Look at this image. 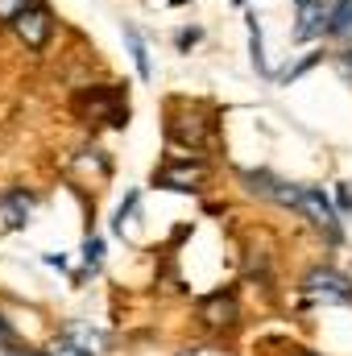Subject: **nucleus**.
Here are the masks:
<instances>
[{"label":"nucleus","instance_id":"0eeeda50","mask_svg":"<svg viewBox=\"0 0 352 356\" xmlns=\"http://www.w3.org/2000/svg\"><path fill=\"white\" fill-rule=\"evenodd\" d=\"M46 356H104V336L91 332V327H83V323H75V327H67V332L50 344Z\"/></svg>","mask_w":352,"mask_h":356},{"label":"nucleus","instance_id":"4468645a","mask_svg":"<svg viewBox=\"0 0 352 356\" xmlns=\"http://www.w3.org/2000/svg\"><path fill=\"white\" fill-rule=\"evenodd\" d=\"M29 4H33V0H0V25H13Z\"/></svg>","mask_w":352,"mask_h":356},{"label":"nucleus","instance_id":"20e7f679","mask_svg":"<svg viewBox=\"0 0 352 356\" xmlns=\"http://www.w3.org/2000/svg\"><path fill=\"white\" fill-rule=\"evenodd\" d=\"M8 29L17 33V42H21L25 50H46V42L54 38V17H50V8H46L42 0H33Z\"/></svg>","mask_w":352,"mask_h":356},{"label":"nucleus","instance_id":"f257e3e1","mask_svg":"<svg viewBox=\"0 0 352 356\" xmlns=\"http://www.w3.org/2000/svg\"><path fill=\"white\" fill-rule=\"evenodd\" d=\"M75 112L83 120H104L112 129H125L129 124V91L116 88V83H104V88H88L75 95Z\"/></svg>","mask_w":352,"mask_h":356},{"label":"nucleus","instance_id":"6e6552de","mask_svg":"<svg viewBox=\"0 0 352 356\" xmlns=\"http://www.w3.org/2000/svg\"><path fill=\"white\" fill-rule=\"evenodd\" d=\"M199 319H203L207 327H216V332L237 327V319H241L237 294H232V290H216V294H207V298L199 302Z\"/></svg>","mask_w":352,"mask_h":356},{"label":"nucleus","instance_id":"1a4fd4ad","mask_svg":"<svg viewBox=\"0 0 352 356\" xmlns=\"http://www.w3.org/2000/svg\"><path fill=\"white\" fill-rule=\"evenodd\" d=\"M29 211H33V195L29 191H4L0 195V216H4L8 228H25Z\"/></svg>","mask_w":352,"mask_h":356},{"label":"nucleus","instance_id":"7ed1b4c3","mask_svg":"<svg viewBox=\"0 0 352 356\" xmlns=\"http://www.w3.org/2000/svg\"><path fill=\"white\" fill-rule=\"evenodd\" d=\"M303 294L315 298V302H344V307H352V282L344 277V273H336L332 266L307 269V277H303Z\"/></svg>","mask_w":352,"mask_h":356},{"label":"nucleus","instance_id":"f8f14e48","mask_svg":"<svg viewBox=\"0 0 352 356\" xmlns=\"http://www.w3.org/2000/svg\"><path fill=\"white\" fill-rule=\"evenodd\" d=\"M332 63H336V71H340V79H344V83L352 88V42H344V46H340V50L332 54Z\"/></svg>","mask_w":352,"mask_h":356},{"label":"nucleus","instance_id":"aec40b11","mask_svg":"<svg viewBox=\"0 0 352 356\" xmlns=\"http://www.w3.org/2000/svg\"><path fill=\"white\" fill-rule=\"evenodd\" d=\"M4 356H38V353H17V348H13V353H4Z\"/></svg>","mask_w":352,"mask_h":356},{"label":"nucleus","instance_id":"f03ea898","mask_svg":"<svg viewBox=\"0 0 352 356\" xmlns=\"http://www.w3.org/2000/svg\"><path fill=\"white\" fill-rule=\"evenodd\" d=\"M166 137H170L175 149H186V158H191V154H199V149L211 141V120H207L199 108H186V112L170 108V116H166Z\"/></svg>","mask_w":352,"mask_h":356},{"label":"nucleus","instance_id":"2eb2a0df","mask_svg":"<svg viewBox=\"0 0 352 356\" xmlns=\"http://www.w3.org/2000/svg\"><path fill=\"white\" fill-rule=\"evenodd\" d=\"M99 253H104V245H99V241L91 236L88 245H83V257H88V266H99Z\"/></svg>","mask_w":352,"mask_h":356},{"label":"nucleus","instance_id":"a211bd4d","mask_svg":"<svg viewBox=\"0 0 352 356\" xmlns=\"http://www.w3.org/2000/svg\"><path fill=\"white\" fill-rule=\"evenodd\" d=\"M0 344H13V327H8L4 319H0Z\"/></svg>","mask_w":352,"mask_h":356},{"label":"nucleus","instance_id":"dca6fc26","mask_svg":"<svg viewBox=\"0 0 352 356\" xmlns=\"http://www.w3.org/2000/svg\"><path fill=\"white\" fill-rule=\"evenodd\" d=\"M195 42H199V29H182L178 33V50H191Z\"/></svg>","mask_w":352,"mask_h":356},{"label":"nucleus","instance_id":"f3484780","mask_svg":"<svg viewBox=\"0 0 352 356\" xmlns=\"http://www.w3.org/2000/svg\"><path fill=\"white\" fill-rule=\"evenodd\" d=\"M340 211H352V191H349V182H340Z\"/></svg>","mask_w":352,"mask_h":356},{"label":"nucleus","instance_id":"9d476101","mask_svg":"<svg viewBox=\"0 0 352 356\" xmlns=\"http://www.w3.org/2000/svg\"><path fill=\"white\" fill-rule=\"evenodd\" d=\"M328 38H336V42H352V0H336L332 21H328Z\"/></svg>","mask_w":352,"mask_h":356},{"label":"nucleus","instance_id":"6ab92c4d","mask_svg":"<svg viewBox=\"0 0 352 356\" xmlns=\"http://www.w3.org/2000/svg\"><path fill=\"white\" fill-rule=\"evenodd\" d=\"M294 4H298V8H307V4H323V0H294Z\"/></svg>","mask_w":352,"mask_h":356},{"label":"nucleus","instance_id":"39448f33","mask_svg":"<svg viewBox=\"0 0 352 356\" xmlns=\"http://www.w3.org/2000/svg\"><path fill=\"white\" fill-rule=\"evenodd\" d=\"M294 211H303L332 245L340 241V216L332 211V203H328V195L323 191H315V186H298V195H294Z\"/></svg>","mask_w":352,"mask_h":356},{"label":"nucleus","instance_id":"9b49d317","mask_svg":"<svg viewBox=\"0 0 352 356\" xmlns=\"http://www.w3.org/2000/svg\"><path fill=\"white\" fill-rule=\"evenodd\" d=\"M125 42H129V54H133V63H137V75H141V79H150V75H154V71H150V50H145L141 33H137L133 25H125Z\"/></svg>","mask_w":352,"mask_h":356},{"label":"nucleus","instance_id":"412c9836","mask_svg":"<svg viewBox=\"0 0 352 356\" xmlns=\"http://www.w3.org/2000/svg\"><path fill=\"white\" fill-rule=\"evenodd\" d=\"M294 356H315V353H294Z\"/></svg>","mask_w":352,"mask_h":356},{"label":"nucleus","instance_id":"423d86ee","mask_svg":"<svg viewBox=\"0 0 352 356\" xmlns=\"http://www.w3.org/2000/svg\"><path fill=\"white\" fill-rule=\"evenodd\" d=\"M203 178H207V166H203L199 158H175L170 166H162V170L154 175V182L166 186V191H199Z\"/></svg>","mask_w":352,"mask_h":356},{"label":"nucleus","instance_id":"ddd939ff","mask_svg":"<svg viewBox=\"0 0 352 356\" xmlns=\"http://www.w3.org/2000/svg\"><path fill=\"white\" fill-rule=\"evenodd\" d=\"M249 50H253V67L269 75V67H265V54H262V33H257V21H249Z\"/></svg>","mask_w":352,"mask_h":356}]
</instances>
